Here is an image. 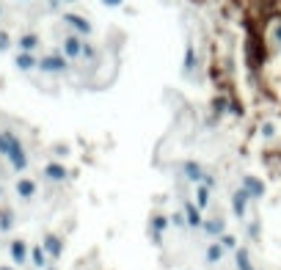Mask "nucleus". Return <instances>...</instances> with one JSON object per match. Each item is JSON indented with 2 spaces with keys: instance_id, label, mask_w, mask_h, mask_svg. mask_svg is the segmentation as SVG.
<instances>
[{
  "instance_id": "nucleus-37",
  "label": "nucleus",
  "mask_w": 281,
  "mask_h": 270,
  "mask_svg": "<svg viewBox=\"0 0 281 270\" xmlns=\"http://www.w3.org/2000/svg\"><path fill=\"white\" fill-rule=\"evenodd\" d=\"M0 193H3V187H0Z\"/></svg>"
},
{
  "instance_id": "nucleus-32",
  "label": "nucleus",
  "mask_w": 281,
  "mask_h": 270,
  "mask_svg": "<svg viewBox=\"0 0 281 270\" xmlns=\"http://www.w3.org/2000/svg\"><path fill=\"white\" fill-rule=\"evenodd\" d=\"M201 182H204V185H209V187H215V185H218V180H215L212 174H209V171L204 174V180H201Z\"/></svg>"
},
{
  "instance_id": "nucleus-14",
  "label": "nucleus",
  "mask_w": 281,
  "mask_h": 270,
  "mask_svg": "<svg viewBox=\"0 0 281 270\" xmlns=\"http://www.w3.org/2000/svg\"><path fill=\"white\" fill-rule=\"evenodd\" d=\"M226 254H229V251H226V248H223V246H221V243H218V240H209L207 251H204V262H207L209 268H212V265H221Z\"/></svg>"
},
{
  "instance_id": "nucleus-3",
  "label": "nucleus",
  "mask_w": 281,
  "mask_h": 270,
  "mask_svg": "<svg viewBox=\"0 0 281 270\" xmlns=\"http://www.w3.org/2000/svg\"><path fill=\"white\" fill-rule=\"evenodd\" d=\"M39 69L47 75H64L66 69H69V58H66L64 53H53V55H44L42 61H39Z\"/></svg>"
},
{
  "instance_id": "nucleus-11",
  "label": "nucleus",
  "mask_w": 281,
  "mask_h": 270,
  "mask_svg": "<svg viewBox=\"0 0 281 270\" xmlns=\"http://www.w3.org/2000/svg\"><path fill=\"white\" fill-rule=\"evenodd\" d=\"M42 246H44V251H47V257L53 259V262L64 257V237H58V234H44Z\"/></svg>"
},
{
  "instance_id": "nucleus-2",
  "label": "nucleus",
  "mask_w": 281,
  "mask_h": 270,
  "mask_svg": "<svg viewBox=\"0 0 281 270\" xmlns=\"http://www.w3.org/2000/svg\"><path fill=\"white\" fill-rule=\"evenodd\" d=\"M251 201L254 198L248 196V190L240 185L237 190L232 193V215L237 218V221H245V218H248V207H251Z\"/></svg>"
},
{
  "instance_id": "nucleus-4",
  "label": "nucleus",
  "mask_w": 281,
  "mask_h": 270,
  "mask_svg": "<svg viewBox=\"0 0 281 270\" xmlns=\"http://www.w3.org/2000/svg\"><path fill=\"white\" fill-rule=\"evenodd\" d=\"M83 44H86V36H80V33L72 30V33L64 36V50H61V53L69 61H78V58H83Z\"/></svg>"
},
{
  "instance_id": "nucleus-7",
  "label": "nucleus",
  "mask_w": 281,
  "mask_h": 270,
  "mask_svg": "<svg viewBox=\"0 0 281 270\" xmlns=\"http://www.w3.org/2000/svg\"><path fill=\"white\" fill-rule=\"evenodd\" d=\"M6 157H8L14 171H25V168H28V155H25V146L19 144L17 135H11V149H8Z\"/></svg>"
},
{
  "instance_id": "nucleus-23",
  "label": "nucleus",
  "mask_w": 281,
  "mask_h": 270,
  "mask_svg": "<svg viewBox=\"0 0 281 270\" xmlns=\"http://www.w3.org/2000/svg\"><path fill=\"white\" fill-rule=\"evenodd\" d=\"M218 243H221V246L223 248H226V251H237V248H240V240H237V234H232V232H223L221 234V237H218Z\"/></svg>"
},
{
  "instance_id": "nucleus-13",
  "label": "nucleus",
  "mask_w": 281,
  "mask_h": 270,
  "mask_svg": "<svg viewBox=\"0 0 281 270\" xmlns=\"http://www.w3.org/2000/svg\"><path fill=\"white\" fill-rule=\"evenodd\" d=\"M196 64H198V58H196V44H193V42H185V55H182V75H185V78H190V75L196 72Z\"/></svg>"
},
{
  "instance_id": "nucleus-17",
  "label": "nucleus",
  "mask_w": 281,
  "mask_h": 270,
  "mask_svg": "<svg viewBox=\"0 0 281 270\" xmlns=\"http://www.w3.org/2000/svg\"><path fill=\"white\" fill-rule=\"evenodd\" d=\"M17 69H22V72H30V69H39V58L33 53H28V50H19V55H17Z\"/></svg>"
},
{
  "instance_id": "nucleus-26",
  "label": "nucleus",
  "mask_w": 281,
  "mask_h": 270,
  "mask_svg": "<svg viewBox=\"0 0 281 270\" xmlns=\"http://www.w3.org/2000/svg\"><path fill=\"white\" fill-rule=\"evenodd\" d=\"M259 135H262L265 141L276 138V124L273 121H262V124H259Z\"/></svg>"
},
{
  "instance_id": "nucleus-9",
  "label": "nucleus",
  "mask_w": 281,
  "mask_h": 270,
  "mask_svg": "<svg viewBox=\"0 0 281 270\" xmlns=\"http://www.w3.org/2000/svg\"><path fill=\"white\" fill-rule=\"evenodd\" d=\"M201 232H204V237H209V240H218V237L226 232V218H221V215H209V218H204Z\"/></svg>"
},
{
  "instance_id": "nucleus-10",
  "label": "nucleus",
  "mask_w": 281,
  "mask_h": 270,
  "mask_svg": "<svg viewBox=\"0 0 281 270\" xmlns=\"http://www.w3.org/2000/svg\"><path fill=\"white\" fill-rule=\"evenodd\" d=\"M180 168H182V177H185L190 185H198V182L204 180V174H207V171H204V166L198 160H185Z\"/></svg>"
},
{
  "instance_id": "nucleus-22",
  "label": "nucleus",
  "mask_w": 281,
  "mask_h": 270,
  "mask_svg": "<svg viewBox=\"0 0 281 270\" xmlns=\"http://www.w3.org/2000/svg\"><path fill=\"white\" fill-rule=\"evenodd\" d=\"M47 251H44V246H33L30 248V265H33V268H44V265H47Z\"/></svg>"
},
{
  "instance_id": "nucleus-29",
  "label": "nucleus",
  "mask_w": 281,
  "mask_h": 270,
  "mask_svg": "<svg viewBox=\"0 0 281 270\" xmlns=\"http://www.w3.org/2000/svg\"><path fill=\"white\" fill-rule=\"evenodd\" d=\"M83 58H86V61H94V58H96V50H94V44H89V42L83 44Z\"/></svg>"
},
{
  "instance_id": "nucleus-31",
  "label": "nucleus",
  "mask_w": 281,
  "mask_h": 270,
  "mask_svg": "<svg viewBox=\"0 0 281 270\" xmlns=\"http://www.w3.org/2000/svg\"><path fill=\"white\" fill-rule=\"evenodd\" d=\"M273 42H276V47H281V22H276V28H273Z\"/></svg>"
},
{
  "instance_id": "nucleus-34",
  "label": "nucleus",
  "mask_w": 281,
  "mask_h": 270,
  "mask_svg": "<svg viewBox=\"0 0 281 270\" xmlns=\"http://www.w3.org/2000/svg\"><path fill=\"white\" fill-rule=\"evenodd\" d=\"M55 155H58V157H66V155H69V149H66V146H55Z\"/></svg>"
},
{
  "instance_id": "nucleus-15",
  "label": "nucleus",
  "mask_w": 281,
  "mask_h": 270,
  "mask_svg": "<svg viewBox=\"0 0 281 270\" xmlns=\"http://www.w3.org/2000/svg\"><path fill=\"white\" fill-rule=\"evenodd\" d=\"M44 177H47L50 182H64L66 177H69V168H66L64 163H47V166H44Z\"/></svg>"
},
{
  "instance_id": "nucleus-20",
  "label": "nucleus",
  "mask_w": 281,
  "mask_h": 270,
  "mask_svg": "<svg viewBox=\"0 0 281 270\" xmlns=\"http://www.w3.org/2000/svg\"><path fill=\"white\" fill-rule=\"evenodd\" d=\"M209 110H212V116H215V119H221L223 113H229V96L218 94L215 99L209 102Z\"/></svg>"
},
{
  "instance_id": "nucleus-35",
  "label": "nucleus",
  "mask_w": 281,
  "mask_h": 270,
  "mask_svg": "<svg viewBox=\"0 0 281 270\" xmlns=\"http://www.w3.org/2000/svg\"><path fill=\"white\" fill-rule=\"evenodd\" d=\"M47 3H50V8H58L61 3H66V0H47Z\"/></svg>"
},
{
  "instance_id": "nucleus-6",
  "label": "nucleus",
  "mask_w": 281,
  "mask_h": 270,
  "mask_svg": "<svg viewBox=\"0 0 281 270\" xmlns=\"http://www.w3.org/2000/svg\"><path fill=\"white\" fill-rule=\"evenodd\" d=\"M240 185L248 190V196H251L254 201H262L265 193H268V185L262 182V177H254V174H243L240 177Z\"/></svg>"
},
{
  "instance_id": "nucleus-27",
  "label": "nucleus",
  "mask_w": 281,
  "mask_h": 270,
  "mask_svg": "<svg viewBox=\"0 0 281 270\" xmlns=\"http://www.w3.org/2000/svg\"><path fill=\"white\" fill-rule=\"evenodd\" d=\"M171 226L174 229H187V218H185V212H182V210L171 212Z\"/></svg>"
},
{
  "instance_id": "nucleus-25",
  "label": "nucleus",
  "mask_w": 281,
  "mask_h": 270,
  "mask_svg": "<svg viewBox=\"0 0 281 270\" xmlns=\"http://www.w3.org/2000/svg\"><path fill=\"white\" fill-rule=\"evenodd\" d=\"M11 226H14V212L0 210V232H11Z\"/></svg>"
},
{
  "instance_id": "nucleus-8",
  "label": "nucleus",
  "mask_w": 281,
  "mask_h": 270,
  "mask_svg": "<svg viewBox=\"0 0 281 270\" xmlns=\"http://www.w3.org/2000/svg\"><path fill=\"white\" fill-rule=\"evenodd\" d=\"M64 22L69 25V28H72L75 33H80V36H91V33H94V25H91L89 19L83 17V14L66 11V14H64Z\"/></svg>"
},
{
  "instance_id": "nucleus-36",
  "label": "nucleus",
  "mask_w": 281,
  "mask_h": 270,
  "mask_svg": "<svg viewBox=\"0 0 281 270\" xmlns=\"http://www.w3.org/2000/svg\"><path fill=\"white\" fill-rule=\"evenodd\" d=\"M0 270H14V268H8V265H3V268H0Z\"/></svg>"
},
{
  "instance_id": "nucleus-12",
  "label": "nucleus",
  "mask_w": 281,
  "mask_h": 270,
  "mask_svg": "<svg viewBox=\"0 0 281 270\" xmlns=\"http://www.w3.org/2000/svg\"><path fill=\"white\" fill-rule=\"evenodd\" d=\"M8 254H11V262L14 265H25L30 259V248H28V243L25 240H11V246H8Z\"/></svg>"
},
{
  "instance_id": "nucleus-21",
  "label": "nucleus",
  "mask_w": 281,
  "mask_h": 270,
  "mask_svg": "<svg viewBox=\"0 0 281 270\" xmlns=\"http://www.w3.org/2000/svg\"><path fill=\"white\" fill-rule=\"evenodd\" d=\"M245 237H248L251 243L262 240V221H259V218H251V221H248V226H245Z\"/></svg>"
},
{
  "instance_id": "nucleus-16",
  "label": "nucleus",
  "mask_w": 281,
  "mask_h": 270,
  "mask_svg": "<svg viewBox=\"0 0 281 270\" xmlns=\"http://www.w3.org/2000/svg\"><path fill=\"white\" fill-rule=\"evenodd\" d=\"M234 270H257L251 262V251L245 246H240L237 251H234Z\"/></svg>"
},
{
  "instance_id": "nucleus-5",
  "label": "nucleus",
  "mask_w": 281,
  "mask_h": 270,
  "mask_svg": "<svg viewBox=\"0 0 281 270\" xmlns=\"http://www.w3.org/2000/svg\"><path fill=\"white\" fill-rule=\"evenodd\" d=\"M182 212H185L187 218V229H193V232H201V223H204V210L193 201V198H185L182 201Z\"/></svg>"
},
{
  "instance_id": "nucleus-24",
  "label": "nucleus",
  "mask_w": 281,
  "mask_h": 270,
  "mask_svg": "<svg viewBox=\"0 0 281 270\" xmlns=\"http://www.w3.org/2000/svg\"><path fill=\"white\" fill-rule=\"evenodd\" d=\"M39 42H42V39H39L36 33H25V36H19V50H28V53H33V50L39 47Z\"/></svg>"
},
{
  "instance_id": "nucleus-30",
  "label": "nucleus",
  "mask_w": 281,
  "mask_h": 270,
  "mask_svg": "<svg viewBox=\"0 0 281 270\" xmlns=\"http://www.w3.org/2000/svg\"><path fill=\"white\" fill-rule=\"evenodd\" d=\"M8 47H11V39H8L6 30H0V53H6Z\"/></svg>"
},
{
  "instance_id": "nucleus-38",
  "label": "nucleus",
  "mask_w": 281,
  "mask_h": 270,
  "mask_svg": "<svg viewBox=\"0 0 281 270\" xmlns=\"http://www.w3.org/2000/svg\"><path fill=\"white\" fill-rule=\"evenodd\" d=\"M0 14H3V8H0Z\"/></svg>"
},
{
  "instance_id": "nucleus-28",
  "label": "nucleus",
  "mask_w": 281,
  "mask_h": 270,
  "mask_svg": "<svg viewBox=\"0 0 281 270\" xmlns=\"http://www.w3.org/2000/svg\"><path fill=\"white\" fill-rule=\"evenodd\" d=\"M229 113H232L234 119H243V116H245L243 102H240V99H229Z\"/></svg>"
},
{
  "instance_id": "nucleus-33",
  "label": "nucleus",
  "mask_w": 281,
  "mask_h": 270,
  "mask_svg": "<svg viewBox=\"0 0 281 270\" xmlns=\"http://www.w3.org/2000/svg\"><path fill=\"white\" fill-rule=\"evenodd\" d=\"M99 3H102V6H108V8H119L124 0H99Z\"/></svg>"
},
{
  "instance_id": "nucleus-18",
  "label": "nucleus",
  "mask_w": 281,
  "mask_h": 270,
  "mask_svg": "<svg viewBox=\"0 0 281 270\" xmlns=\"http://www.w3.org/2000/svg\"><path fill=\"white\" fill-rule=\"evenodd\" d=\"M209 198H212V187L209 185H204V182H198L196 185V196H193V201H196L201 210H207L209 207Z\"/></svg>"
},
{
  "instance_id": "nucleus-1",
  "label": "nucleus",
  "mask_w": 281,
  "mask_h": 270,
  "mask_svg": "<svg viewBox=\"0 0 281 270\" xmlns=\"http://www.w3.org/2000/svg\"><path fill=\"white\" fill-rule=\"evenodd\" d=\"M168 226H171V215H166V212H152V218H149V240L155 243L157 248L163 246V234L168 232Z\"/></svg>"
},
{
  "instance_id": "nucleus-19",
  "label": "nucleus",
  "mask_w": 281,
  "mask_h": 270,
  "mask_svg": "<svg viewBox=\"0 0 281 270\" xmlns=\"http://www.w3.org/2000/svg\"><path fill=\"white\" fill-rule=\"evenodd\" d=\"M17 196L19 198H33V196H36V182L25 180V177H22V180H17Z\"/></svg>"
}]
</instances>
